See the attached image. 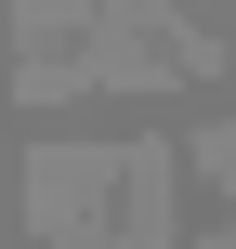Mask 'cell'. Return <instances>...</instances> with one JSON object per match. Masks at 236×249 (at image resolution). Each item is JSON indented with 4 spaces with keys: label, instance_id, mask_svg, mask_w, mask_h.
<instances>
[{
    "label": "cell",
    "instance_id": "6da1fadb",
    "mask_svg": "<svg viewBox=\"0 0 236 249\" xmlns=\"http://www.w3.org/2000/svg\"><path fill=\"white\" fill-rule=\"evenodd\" d=\"M92 197H105V158H92V144H53V158H39V184H26V210H39L53 236H66Z\"/></svg>",
    "mask_w": 236,
    "mask_h": 249
}]
</instances>
